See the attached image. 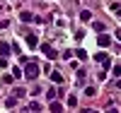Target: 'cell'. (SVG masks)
<instances>
[{"label": "cell", "instance_id": "cell-9", "mask_svg": "<svg viewBox=\"0 0 121 113\" xmlns=\"http://www.w3.org/2000/svg\"><path fill=\"white\" fill-rule=\"evenodd\" d=\"M5 106H7V108H15V106H17V96H10V99H5Z\"/></svg>", "mask_w": 121, "mask_h": 113}, {"label": "cell", "instance_id": "cell-17", "mask_svg": "<svg viewBox=\"0 0 121 113\" xmlns=\"http://www.w3.org/2000/svg\"><path fill=\"white\" fill-rule=\"evenodd\" d=\"M0 82H3V84H12V75H3Z\"/></svg>", "mask_w": 121, "mask_h": 113}, {"label": "cell", "instance_id": "cell-21", "mask_svg": "<svg viewBox=\"0 0 121 113\" xmlns=\"http://www.w3.org/2000/svg\"><path fill=\"white\" fill-rule=\"evenodd\" d=\"M46 99H56V89H48L46 91Z\"/></svg>", "mask_w": 121, "mask_h": 113}, {"label": "cell", "instance_id": "cell-11", "mask_svg": "<svg viewBox=\"0 0 121 113\" xmlns=\"http://www.w3.org/2000/svg\"><path fill=\"white\" fill-rule=\"evenodd\" d=\"M80 19H82V22H90V19H92V15H90L87 10H82V12H80Z\"/></svg>", "mask_w": 121, "mask_h": 113}, {"label": "cell", "instance_id": "cell-6", "mask_svg": "<svg viewBox=\"0 0 121 113\" xmlns=\"http://www.w3.org/2000/svg\"><path fill=\"white\" fill-rule=\"evenodd\" d=\"M10 51H12V48H10V43H5V41H0V55H10Z\"/></svg>", "mask_w": 121, "mask_h": 113}, {"label": "cell", "instance_id": "cell-4", "mask_svg": "<svg viewBox=\"0 0 121 113\" xmlns=\"http://www.w3.org/2000/svg\"><path fill=\"white\" fill-rule=\"evenodd\" d=\"M97 43L102 46V48H107V46H112V36H107V34L102 31V34H99V39H97Z\"/></svg>", "mask_w": 121, "mask_h": 113}, {"label": "cell", "instance_id": "cell-19", "mask_svg": "<svg viewBox=\"0 0 121 113\" xmlns=\"http://www.w3.org/2000/svg\"><path fill=\"white\" fill-rule=\"evenodd\" d=\"M85 94H87V96H95V94H97V89H95V87H87V89H85Z\"/></svg>", "mask_w": 121, "mask_h": 113}, {"label": "cell", "instance_id": "cell-15", "mask_svg": "<svg viewBox=\"0 0 121 113\" xmlns=\"http://www.w3.org/2000/svg\"><path fill=\"white\" fill-rule=\"evenodd\" d=\"M68 106H70V108H78V99H75V96H68Z\"/></svg>", "mask_w": 121, "mask_h": 113}, {"label": "cell", "instance_id": "cell-3", "mask_svg": "<svg viewBox=\"0 0 121 113\" xmlns=\"http://www.w3.org/2000/svg\"><path fill=\"white\" fill-rule=\"evenodd\" d=\"M41 51L46 53V58H51V60H56V58H58V53H56V48H51L48 43H44V46H41Z\"/></svg>", "mask_w": 121, "mask_h": 113}, {"label": "cell", "instance_id": "cell-8", "mask_svg": "<svg viewBox=\"0 0 121 113\" xmlns=\"http://www.w3.org/2000/svg\"><path fill=\"white\" fill-rule=\"evenodd\" d=\"M92 29H95V31H99V34H102L104 29H107V24H104V22H92Z\"/></svg>", "mask_w": 121, "mask_h": 113}, {"label": "cell", "instance_id": "cell-22", "mask_svg": "<svg viewBox=\"0 0 121 113\" xmlns=\"http://www.w3.org/2000/svg\"><path fill=\"white\" fill-rule=\"evenodd\" d=\"M0 67H7V58L5 55H0Z\"/></svg>", "mask_w": 121, "mask_h": 113}, {"label": "cell", "instance_id": "cell-23", "mask_svg": "<svg viewBox=\"0 0 121 113\" xmlns=\"http://www.w3.org/2000/svg\"><path fill=\"white\" fill-rule=\"evenodd\" d=\"M10 27V22H7V19H0V29H7Z\"/></svg>", "mask_w": 121, "mask_h": 113}, {"label": "cell", "instance_id": "cell-5", "mask_svg": "<svg viewBox=\"0 0 121 113\" xmlns=\"http://www.w3.org/2000/svg\"><path fill=\"white\" fill-rule=\"evenodd\" d=\"M27 46H29V48H36V46H39V39H36L34 34H27Z\"/></svg>", "mask_w": 121, "mask_h": 113}, {"label": "cell", "instance_id": "cell-7", "mask_svg": "<svg viewBox=\"0 0 121 113\" xmlns=\"http://www.w3.org/2000/svg\"><path fill=\"white\" fill-rule=\"evenodd\" d=\"M19 19L22 22H34V15L32 12H19Z\"/></svg>", "mask_w": 121, "mask_h": 113}, {"label": "cell", "instance_id": "cell-20", "mask_svg": "<svg viewBox=\"0 0 121 113\" xmlns=\"http://www.w3.org/2000/svg\"><path fill=\"white\" fill-rule=\"evenodd\" d=\"M112 72H114V77H121V67H119V65H114V67H112Z\"/></svg>", "mask_w": 121, "mask_h": 113}, {"label": "cell", "instance_id": "cell-1", "mask_svg": "<svg viewBox=\"0 0 121 113\" xmlns=\"http://www.w3.org/2000/svg\"><path fill=\"white\" fill-rule=\"evenodd\" d=\"M22 75H24L27 79H36V77H39V63H34V60H27Z\"/></svg>", "mask_w": 121, "mask_h": 113}, {"label": "cell", "instance_id": "cell-13", "mask_svg": "<svg viewBox=\"0 0 121 113\" xmlns=\"http://www.w3.org/2000/svg\"><path fill=\"white\" fill-rule=\"evenodd\" d=\"M51 111H53V113H60V111H63V106H60L58 101H53V104H51Z\"/></svg>", "mask_w": 121, "mask_h": 113}, {"label": "cell", "instance_id": "cell-2", "mask_svg": "<svg viewBox=\"0 0 121 113\" xmlns=\"http://www.w3.org/2000/svg\"><path fill=\"white\" fill-rule=\"evenodd\" d=\"M95 60H97V63H99V65H102L104 70H107L109 65H112V58H109L107 53H97V58H95Z\"/></svg>", "mask_w": 121, "mask_h": 113}, {"label": "cell", "instance_id": "cell-18", "mask_svg": "<svg viewBox=\"0 0 121 113\" xmlns=\"http://www.w3.org/2000/svg\"><path fill=\"white\" fill-rule=\"evenodd\" d=\"M75 55H78L80 60H85V58H87V53H85V51H82V48H80V51H75Z\"/></svg>", "mask_w": 121, "mask_h": 113}, {"label": "cell", "instance_id": "cell-16", "mask_svg": "<svg viewBox=\"0 0 121 113\" xmlns=\"http://www.w3.org/2000/svg\"><path fill=\"white\" fill-rule=\"evenodd\" d=\"M24 94H27V91H24V89H22V87H17V89H15V96H17V99H22V96H24Z\"/></svg>", "mask_w": 121, "mask_h": 113}, {"label": "cell", "instance_id": "cell-12", "mask_svg": "<svg viewBox=\"0 0 121 113\" xmlns=\"http://www.w3.org/2000/svg\"><path fill=\"white\" fill-rule=\"evenodd\" d=\"M27 111H41V104H36V101H32V104L27 106Z\"/></svg>", "mask_w": 121, "mask_h": 113}, {"label": "cell", "instance_id": "cell-14", "mask_svg": "<svg viewBox=\"0 0 121 113\" xmlns=\"http://www.w3.org/2000/svg\"><path fill=\"white\" fill-rule=\"evenodd\" d=\"M85 77H87V72H85V70H78V84H82V82H85Z\"/></svg>", "mask_w": 121, "mask_h": 113}, {"label": "cell", "instance_id": "cell-10", "mask_svg": "<svg viewBox=\"0 0 121 113\" xmlns=\"http://www.w3.org/2000/svg\"><path fill=\"white\" fill-rule=\"evenodd\" d=\"M51 79L56 82V84H60V82H63V75L60 72H51Z\"/></svg>", "mask_w": 121, "mask_h": 113}]
</instances>
